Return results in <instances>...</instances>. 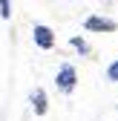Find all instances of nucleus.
<instances>
[{
  "instance_id": "1",
  "label": "nucleus",
  "mask_w": 118,
  "mask_h": 121,
  "mask_svg": "<svg viewBox=\"0 0 118 121\" xmlns=\"http://www.w3.org/2000/svg\"><path fill=\"white\" fill-rule=\"evenodd\" d=\"M75 81H78L75 66H61V72H58V78H55L58 89H63V92H72V89H75Z\"/></svg>"
},
{
  "instance_id": "2",
  "label": "nucleus",
  "mask_w": 118,
  "mask_h": 121,
  "mask_svg": "<svg viewBox=\"0 0 118 121\" xmlns=\"http://www.w3.org/2000/svg\"><path fill=\"white\" fill-rule=\"evenodd\" d=\"M89 32H115L118 29V23L115 20H110V17H98V14H92V17H86V23H84Z\"/></svg>"
},
{
  "instance_id": "6",
  "label": "nucleus",
  "mask_w": 118,
  "mask_h": 121,
  "mask_svg": "<svg viewBox=\"0 0 118 121\" xmlns=\"http://www.w3.org/2000/svg\"><path fill=\"white\" fill-rule=\"evenodd\" d=\"M107 78H110V81H118V60H115V64L107 69Z\"/></svg>"
},
{
  "instance_id": "4",
  "label": "nucleus",
  "mask_w": 118,
  "mask_h": 121,
  "mask_svg": "<svg viewBox=\"0 0 118 121\" xmlns=\"http://www.w3.org/2000/svg\"><path fill=\"white\" fill-rule=\"evenodd\" d=\"M32 104H35L38 115H46V92H43V89H38V92L32 95Z\"/></svg>"
},
{
  "instance_id": "7",
  "label": "nucleus",
  "mask_w": 118,
  "mask_h": 121,
  "mask_svg": "<svg viewBox=\"0 0 118 121\" xmlns=\"http://www.w3.org/2000/svg\"><path fill=\"white\" fill-rule=\"evenodd\" d=\"M72 46H75V49H81V52H86V43H84L81 38H72Z\"/></svg>"
},
{
  "instance_id": "3",
  "label": "nucleus",
  "mask_w": 118,
  "mask_h": 121,
  "mask_svg": "<svg viewBox=\"0 0 118 121\" xmlns=\"http://www.w3.org/2000/svg\"><path fill=\"white\" fill-rule=\"evenodd\" d=\"M32 35H35V43H38L40 49H52V46H55V35H52V29H49V26L38 23Z\"/></svg>"
},
{
  "instance_id": "5",
  "label": "nucleus",
  "mask_w": 118,
  "mask_h": 121,
  "mask_svg": "<svg viewBox=\"0 0 118 121\" xmlns=\"http://www.w3.org/2000/svg\"><path fill=\"white\" fill-rule=\"evenodd\" d=\"M0 17H3V20L12 17V3H9V0H3V3H0Z\"/></svg>"
}]
</instances>
